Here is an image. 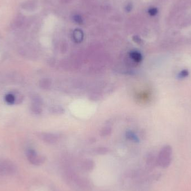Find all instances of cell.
Listing matches in <instances>:
<instances>
[{
    "mask_svg": "<svg viewBox=\"0 0 191 191\" xmlns=\"http://www.w3.org/2000/svg\"><path fill=\"white\" fill-rule=\"evenodd\" d=\"M131 58L137 62H140L142 60V56L137 51H133L130 54Z\"/></svg>",
    "mask_w": 191,
    "mask_h": 191,
    "instance_id": "cell-7",
    "label": "cell"
},
{
    "mask_svg": "<svg viewBox=\"0 0 191 191\" xmlns=\"http://www.w3.org/2000/svg\"><path fill=\"white\" fill-rule=\"evenodd\" d=\"M31 110L32 111L36 114H39L42 111V107H41V104L36 103V102H33L31 106Z\"/></svg>",
    "mask_w": 191,
    "mask_h": 191,
    "instance_id": "cell-5",
    "label": "cell"
},
{
    "mask_svg": "<svg viewBox=\"0 0 191 191\" xmlns=\"http://www.w3.org/2000/svg\"><path fill=\"white\" fill-rule=\"evenodd\" d=\"M149 13L152 16H154L157 13V10L155 8H152L149 10Z\"/></svg>",
    "mask_w": 191,
    "mask_h": 191,
    "instance_id": "cell-14",
    "label": "cell"
},
{
    "mask_svg": "<svg viewBox=\"0 0 191 191\" xmlns=\"http://www.w3.org/2000/svg\"><path fill=\"white\" fill-rule=\"evenodd\" d=\"M172 149L170 146L166 145L160 152L157 160V164L162 168L168 167L172 162Z\"/></svg>",
    "mask_w": 191,
    "mask_h": 191,
    "instance_id": "cell-1",
    "label": "cell"
},
{
    "mask_svg": "<svg viewBox=\"0 0 191 191\" xmlns=\"http://www.w3.org/2000/svg\"><path fill=\"white\" fill-rule=\"evenodd\" d=\"M38 137L43 141L49 144L55 143L58 140L57 136L55 134L51 133H39Z\"/></svg>",
    "mask_w": 191,
    "mask_h": 191,
    "instance_id": "cell-4",
    "label": "cell"
},
{
    "mask_svg": "<svg viewBox=\"0 0 191 191\" xmlns=\"http://www.w3.org/2000/svg\"><path fill=\"white\" fill-rule=\"evenodd\" d=\"M16 167L13 163L9 160L0 162V175L13 174L16 172Z\"/></svg>",
    "mask_w": 191,
    "mask_h": 191,
    "instance_id": "cell-3",
    "label": "cell"
},
{
    "mask_svg": "<svg viewBox=\"0 0 191 191\" xmlns=\"http://www.w3.org/2000/svg\"><path fill=\"white\" fill-rule=\"evenodd\" d=\"M5 101L10 105H13L16 101V97L12 93H8L5 96Z\"/></svg>",
    "mask_w": 191,
    "mask_h": 191,
    "instance_id": "cell-6",
    "label": "cell"
},
{
    "mask_svg": "<svg viewBox=\"0 0 191 191\" xmlns=\"http://www.w3.org/2000/svg\"><path fill=\"white\" fill-rule=\"evenodd\" d=\"M53 112L54 113H57L58 114H62L64 112V110L63 108H62L61 106H57L55 107L53 109Z\"/></svg>",
    "mask_w": 191,
    "mask_h": 191,
    "instance_id": "cell-13",
    "label": "cell"
},
{
    "mask_svg": "<svg viewBox=\"0 0 191 191\" xmlns=\"http://www.w3.org/2000/svg\"><path fill=\"white\" fill-rule=\"evenodd\" d=\"M126 137L129 139L132 140V141H138V138H137V137L133 133L130 132V131L127 132L126 133Z\"/></svg>",
    "mask_w": 191,
    "mask_h": 191,
    "instance_id": "cell-9",
    "label": "cell"
},
{
    "mask_svg": "<svg viewBox=\"0 0 191 191\" xmlns=\"http://www.w3.org/2000/svg\"><path fill=\"white\" fill-rule=\"evenodd\" d=\"M26 157L29 162L35 166H40L44 163L45 159L43 156L39 155L34 150L29 149L26 152Z\"/></svg>",
    "mask_w": 191,
    "mask_h": 191,
    "instance_id": "cell-2",
    "label": "cell"
},
{
    "mask_svg": "<svg viewBox=\"0 0 191 191\" xmlns=\"http://www.w3.org/2000/svg\"><path fill=\"white\" fill-rule=\"evenodd\" d=\"M74 36L75 40L77 42H81L82 40V34L79 30H77V32H74Z\"/></svg>",
    "mask_w": 191,
    "mask_h": 191,
    "instance_id": "cell-10",
    "label": "cell"
},
{
    "mask_svg": "<svg viewBox=\"0 0 191 191\" xmlns=\"http://www.w3.org/2000/svg\"><path fill=\"white\" fill-rule=\"evenodd\" d=\"M83 166H84V169H86V170H91V169H92L93 164L91 161H86L85 162L83 163Z\"/></svg>",
    "mask_w": 191,
    "mask_h": 191,
    "instance_id": "cell-11",
    "label": "cell"
},
{
    "mask_svg": "<svg viewBox=\"0 0 191 191\" xmlns=\"http://www.w3.org/2000/svg\"><path fill=\"white\" fill-rule=\"evenodd\" d=\"M189 74V72L187 70L185 69V70H182L181 72L179 73L178 77L179 78H185L188 76Z\"/></svg>",
    "mask_w": 191,
    "mask_h": 191,
    "instance_id": "cell-12",
    "label": "cell"
},
{
    "mask_svg": "<svg viewBox=\"0 0 191 191\" xmlns=\"http://www.w3.org/2000/svg\"><path fill=\"white\" fill-rule=\"evenodd\" d=\"M50 84H51V82H49V80L47 79H44L40 81V86L44 89H47L50 86Z\"/></svg>",
    "mask_w": 191,
    "mask_h": 191,
    "instance_id": "cell-8",
    "label": "cell"
}]
</instances>
